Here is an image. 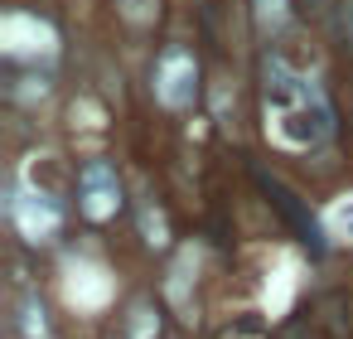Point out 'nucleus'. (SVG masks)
<instances>
[{
    "instance_id": "1",
    "label": "nucleus",
    "mask_w": 353,
    "mask_h": 339,
    "mask_svg": "<svg viewBox=\"0 0 353 339\" xmlns=\"http://www.w3.org/2000/svg\"><path fill=\"white\" fill-rule=\"evenodd\" d=\"M194 93H199V59L189 49L170 44L160 54V64H155V97H160V107L179 112V107L194 102Z\"/></svg>"
},
{
    "instance_id": "2",
    "label": "nucleus",
    "mask_w": 353,
    "mask_h": 339,
    "mask_svg": "<svg viewBox=\"0 0 353 339\" xmlns=\"http://www.w3.org/2000/svg\"><path fill=\"white\" fill-rule=\"evenodd\" d=\"M78 209L92 223H107L121 209V180H117V170L107 160H88L78 170Z\"/></svg>"
},
{
    "instance_id": "3",
    "label": "nucleus",
    "mask_w": 353,
    "mask_h": 339,
    "mask_svg": "<svg viewBox=\"0 0 353 339\" xmlns=\"http://www.w3.org/2000/svg\"><path fill=\"white\" fill-rule=\"evenodd\" d=\"M10 218H15V228H20L30 242H54V238H59V228H63V213H59V204H49L44 194L10 199Z\"/></svg>"
},
{
    "instance_id": "4",
    "label": "nucleus",
    "mask_w": 353,
    "mask_h": 339,
    "mask_svg": "<svg viewBox=\"0 0 353 339\" xmlns=\"http://www.w3.org/2000/svg\"><path fill=\"white\" fill-rule=\"evenodd\" d=\"M252 20L261 35H281L290 25V0H252Z\"/></svg>"
},
{
    "instance_id": "5",
    "label": "nucleus",
    "mask_w": 353,
    "mask_h": 339,
    "mask_svg": "<svg viewBox=\"0 0 353 339\" xmlns=\"http://www.w3.org/2000/svg\"><path fill=\"white\" fill-rule=\"evenodd\" d=\"M126 339H160V315H155V305H150V300H136V305H131Z\"/></svg>"
},
{
    "instance_id": "6",
    "label": "nucleus",
    "mask_w": 353,
    "mask_h": 339,
    "mask_svg": "<svg viewBox=\"0 0 353 339\" xmlns=\"http://www.w3.org/2000/svg\"><path fill=\"white\" fill-rule=\"evenodd\" d=\"M20 329H25V339H54L49 334V310L34 296H25V305H20Z\"/></svg>"
},
{
    "instance_id": "7",
    "label": "nucleus",
    "mask_w": 353,
    "mask_h": 339,
    "mask_svg": "<svg viewBox=\"0 0 353 339\" xmlns=\"http://www.w3.org/2000/svg\"><path fill=\"white\" fill-rule=\"evenodd\" d=\"M117 10H121V20H126V25L145 30V25L160 15V0H117Z\"/></svg>"
}]
</instances>
